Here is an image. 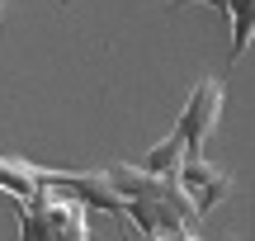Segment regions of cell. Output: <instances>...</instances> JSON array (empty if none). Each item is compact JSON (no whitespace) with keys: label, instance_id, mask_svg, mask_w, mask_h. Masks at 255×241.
Instances as JSON below:
<instances>
[{"label":"cell","instance_id":"obj_8","mask_svg":"<svg viewBox=\"0 0 255 241\" xmlns=\"http://www.w3.org/2000/svg\"><path fill=\"white\" fill-rule=\"evenodd\" d=\"M14 213H19V237H24V241H52V232L43 227V218H38L24 199H14Z\"/></svg>","mask_w":255,"mask_h":241},{"label":"cell","instance_id":"obj_6","mask_svg":"<svg viewBox=\"0 0 255 241\" xmlns=\"http://www.w3.org/2000/svg\"><path fill=\"white\" fill-rule=\"evenodd\" d=\"M180 161H184V137H180V128H170L142 161H137V170H146V175H170Z\"/></svg>","mask_w":255,"mask_h":241},{"label":"cell","instance_id":"obj_10","mask_svg":"<svg viewBox=\"0 0 255 241\" xmlns=\"http://www.w3.org/2000/svg\"><path fill=\"white\" fill-rule=\"evenodd\" d=\"M213 241H246V237H232V232H222V237H213Z\"/></svg>","mask_w":255,"mask_h":241},{"label":"cell","instance_id":"obj_11","mask_svg":"<svg viewBox=\"0 0 255 241\" xmlns=\"http://www.w3.org/2000/svg\"><path fill=\"white\" fill-rule=\"evenodd\" d=\"M5 5H9V0H0V24H5Z\"/></svg>","mask_w":255,"mask_h":241},{"label":"cell","instance_id":"obj_5","mask_svg":"<svg viewBox=\"0 0 255 241\" xmlns=\"http://www.w3.org/2000/svg\"><path fill=\"white\" fill-rule=\"evenodd\" d=\"M38 185H43V166H33L24 156H0V189L9 199H28Z\"/></svg>","mask_w":255,"mask_h":241},{"label":"cell","instance_id":"obj_12","mask_svg":"<svg viewBox=\"0 0 255 241\" xmlns=\"http://www.w3.org/2000/svg\"><path fill=\"white\" fill-rule=\"evenodd\" d=\"M156 241H175V237H156Z\"/></svg>","mask_w":255,"mask_h":241},{"label":"cell","instance_id":"obj_1","mask_svg":"<svg viewBox=\"0 0 255 241\" xmlns=\"http://www.w3.org/2000/svg\"><path fill=\"white\" fill-rule=\"evenodd\" d=\"M109 185L123 199L128 227L142 232V237H180V232H194V223H199L175 170L170 175H146V170L128 166V161H114Z\"/></svg>","mask_w":255,"mask_h":241},{"label":"cell","instance_id":"obj_2","mask_svg":"<svg viewBox=\"0 0 255 241\" xmlns=\"http://www.w3.org/2000/svg\"><path fill=\"white\" fill-rule=\"evenodd\" d=\"M24 204L43 218V227L52 232V241H90V213H85V204H81L66 185L43 180Z\"/></svg>","mask_w":255,"mask_h":241},{"label":"cell","instance_id":"obj_4","mask_svg":"<svg viewBox=\"0 0 255 241\" xmlns=\"http://www.w3.org/2000/svg\"><path fill=\"white\" fill-rule=\"evenodd\" d=\"M175 175H180L184 194H189V204H194V218H208L213 208L232 194V185H237L232 170L213 166V161H203V156H184L180 166H175Z\"/></svg>","mask_w":255,"mask_h":241},{"label":"cell","instance_id":"obj_7","mask_svg":"<svg viewBox=\"0 0 255 241\" xmlns=\"http://www.w3.org/2000/svg\"><path fill=\"white\" fill-rule=\"evenodd\" d=\"M227 19H232V57L227 62H241L251 47V0H227Z\"/></svg>","mask_w":255,"mask_h":241},{"label":"cell","instance_id":"obj_3","mask_svg":"<svg viewBox=\"0 0 255 241\" xmlns=\"http://www.w3.org/2000/svg\"><path fill=\"white\" fill-rule=\"evenodd\" d=\"M218 119H222V85L213 81V76H203V81L194 85L184 114L175 119V128H180V137H184V156H203L208 137L218 132Z\"/></svg>","mask_w":255,"mask_h":241},{"label":"cell","instance_id":"obj_9","mask_svg":"<svg viewBox=\"0 0 255 241\" xmlns=\"http://www.w3.org/2000/svg\"><path fill=\"white\" fill-rule=\"evenodd\" d=\"M189 5H213V9H218L222 19H227V0H175L170 9H189Z\"/></svg>","mask_w":255,"mask_h":241}]
</instances>
